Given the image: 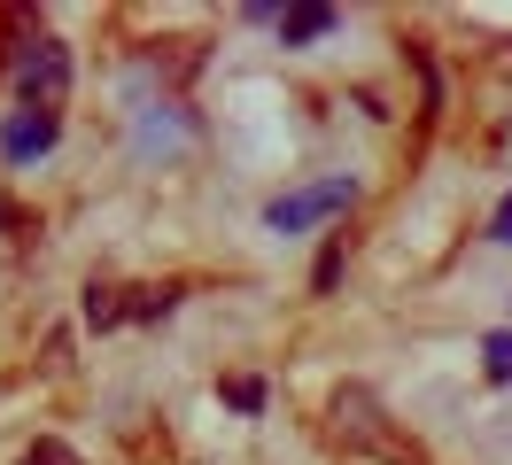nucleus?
<instances>
[{"label": "nucleus", "mask_w": 512, "mask_h": 465, "mask_svg": "<svg viewBox=\"0 0 512 465\" xmlns=\"http://www.w3.org/2000/svg\"><path fill=\"white\" fill-rule=\"evenodd\" d=\"M326 427H334V442H342V450H365V458H381V465H427V450H419L412 434L388 419L381 396H373L365 380H342V388H334Z\"/></svg>", "instance_id": "1"}, {"label": "nucleus", "mask_w": 512, "mask_h": 465, "mask_svg": "<svg viewBox=\"0 0 512 465\" xmlns=\"http://www.w3.org/2000/svg\"><path fill=\"white\" fill-rule=\"evenodd\" d=\"M16 101L24 109H55L63 117V101H70V39H55V31H32L24 39V55H16Z\"/></svg>", "instance_id": "2"}, {"label": "nucleus", "mask_w": 512, "mask_h": 465, "mask_svg": "<svg viewBox=\"0 0 512 465\" xmlns=\"http://www.w3.org/2000/svg\"><path fill=\"white\" fill-rule=\"evenodd\" d=\"M357 210V179H319V186H295L280 202H264V225L272 233H311L319 217H342Z\"/></svg>", "instance_id": "3"}, {"label": "nucleus", "mask_w": 512, "mask_h": 465, "mask_svg": "<svg viewBox=\"0 0 512 465\" xmlns=\"http://www.w3.org/2000/svg\"><path fill=\"white\" fill-rule=\"evenodd\" d=\"M55 140H63V117H55V109H8V117H0V155H8L16 171L39 163Z\"/></svg>", "instance_id": "4"}, {"label": "nucleus", "mask_w": 512, "mask_h": 465, "mask_svg": "<svg viewBox=\"0 0 512 465\" xmlns=\"http://www.w3.org/2000/svg\"><path fill=\"white\" fill-rule=\"evenodd\" d=\"M78 318H86V326H94V334H117V326H125L132 318V287H117V279H86V287H78Z\"/></svg>", "instance_id": "5"}, {"label": "nucleus", "mask_w": 512, "mask_h": 465, "mask_svg": "<svg viewBox=\"0 0 512 465\" xmlns=\"http://www.w3.org/2000/svg\"><path fill=\"white\" fill-rule=\"evenodd\" d=\"M342 24V8H326V0H303V8H280V47H311L326 31Z\"/></svg>", "instance_id": "6"}, {"label": "nucleus", "mask_w": 512, "mask_h": 465, "mask_svg": "<svg viewBox=\"0 0 512 465\" xmlns=\"http://www.w3.org/2000/svg\"><path fill=\"white\" fill-rule=\"evenodd\" d=\"M179 295H187L179 279H156V287H132V318H140V326H156V318H171V310H179Z\"/></svg>", "instance_id": "7"}, {"label": "nucleus", "mask_w": 512, "mask_h": 465, "mask_svg": "<svg viewBox=\"0 0 512 465\" xmlns=\"http://www.w3.org/2000/svg\"><path fill=\"white\" fill-rule=\"evenodd\" d=\"M24 39H32V8H0V78H16Z\"/></svg>", "instance_id": "8"}, {"label": "nucleus", "mask_w": 512, "mask_h": 465, "mask_svg": "<svg viewBox=\"0 0 512 465\" xmlns=\"http://www.w3.org/2000/svg\"><path fill=\"white\" fill-rule=\"evenodd\" d=\"M342 264H350V233H326L319 272H311V295H334V287H342Z\"/></svg>", "instance_id": "9"}, {"label": "nucleus", "mask_w": 512, "mask_h": 465, "mask_svg": "<svg viewBox=\"0 0 512 465\" xmlns=\"http://www.w3.org/2000/svg\"><path fill=\"white\" fill-rule=\"evenodd\" d=\"M481 380H497V388H512V326H497V334H481Z\"/></svg>", "instance_id": "10"}, {"label": "nucleus", "mask_w": 512, "mask_h": 465, "mask_svg": "<svg viewBox=\"0 0 512 465\" xmlns=\"http://www.w3.org/2000/svg\"><path fill=\"white\" fill-rule=\"evenodd\" d=\"M218 396L233 403V411H264V380H256V372H225Z\"/></svg>", "instance_id": "11"}, {"label": "nucleus", "mask_w": 512, "mask_h": 465, "mask_svg": "<svg viewBox=\"0 0 512 465\" xmlns=\"http://www.w3.org/2000/svg\"><path fill=\"white\" fill-rule=\"evenodd\" d=\"M16 465H86V458H78L70 442H55V434H39V442H32V450H24Z\"/></svg>", "instance_id": "12"}, {"label": "nucleus", "mask_w": 512, "mask_h": 465, "mask_svg": "<svg viewBox=\"0 0 512 465\" xmlns=\"http://www.w3.org/2000/svg\"><path fill=\"white\" fill-rule=\"evenodd\" d=\"M489 241H497V248H512V194L497 202V217H489Z\"/></svg>", "instance_id": "13"}]
</instances>
